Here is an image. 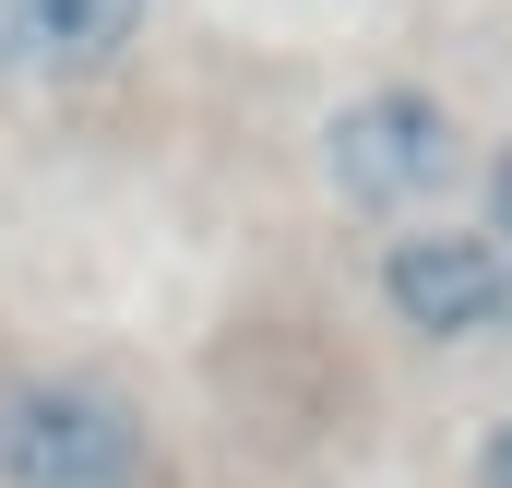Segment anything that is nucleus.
<instances>
[{
  "label": "nucleus",
  "mask_w": 512,
  "mask_h": 488,
  "mask_svg": "<svg viewBox=\"0 0 512 488\" xmlns=\"http://www.w3.org/2000/svg\"><path fill=\"white\" fill-rule=\"evenodd\" d=\"M322 179L370 227H429V203L465 191V120L429 84H370L322 120Z\"/></svg>",
  "instance_id": "f257e3e1"
},
{
  "label": "nucleus",
  "mask_w": 512,
  "mask_h": 488,
  "mask_svg": "<svg viewBox=\"0 0 512 488\" xmlns=\"http://www.w3.org/2000/svg\"><path fill=\"white\" fill-rule=\"evenodd\" d=\"M143 417L96 369H12L0 381V488H131Z\"/></svg>",
  "instance_id": "f03ea898"
},
{
  "label": "nucleus",
  "mask_w": 512,
  "mask_h": 488,
  "mask_svg": "<svg viewBox=\"0 0 512 488\" xmlns=\"http://www.w3.org/2000/svg\"><path fill=\"white\" fill-rule=\"evenodd\" d=\"M382 310L405 334H429V346H465V334H501L512 322V286H501V250L489 227H393L382 250Z\"/></svg>",
  "instance_id": "7ed1b4c3"
},
{
  "label": "nucleus",
  "mask_w": 512,
  "mask_h": 488,
  "mask_svg": "<svg viewBox=\"0 0 512 488\" xmlns=\"http://www.w3.org/2000/svg\"><path fill=\"white\" fill-rule=\"evenodd\" d=\"M155 0H0V84H84L143 36Z\"/></svg>",
  "instance_id": "20e7f679"
},
{
  "label": "nucleus",
  "mask_w": 512,
  "mask_h": 488,
  "mask_svg": "<svg viewBox=\"0 0 512 488\" xmlns=\"http://www.w3.org/2000/svg\"><path fill=\"white\" fill-rule=\"evenodd\" d=\"M477 227H489V250H501V286H512V143L477 167ZM512 334V322H501Z\"/></svg>",
  "instance_id": "39448f33"
},
{
  "label": "nucleus",
  "mask_w": 512,
  "mask_h": 488,
  "mask_svg": "<svg viewBox=\"0 0 512 488\" xmlns=\"http://www.w3.org/2000/svg\"><path fill=\"white\" fill-rule=\"evenodd\" d=\"M477 488H512V417L489 429V453H477Z\"/></svg>",
  "instance_id": "423d86ee"
}]
</instances>
